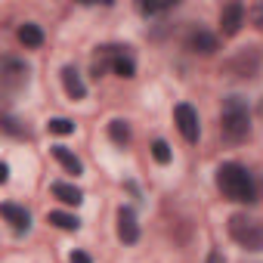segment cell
Returning <instances> with one entry per match:
<instances>
[{"label": "cell", "mask_w": 263, "mask_h": 263, "mask_svg": "<svg viewBox=\"0 0 263 263\" xmlns=\"http://www.w3.org/2000/svg\"><path fill=\"white\" fill-rule=\"evenodd\" d=\"M251 22L263 31V4H254V7H251Z\"/></svg>", "instance_id": "cell-19"}, {"label": "cell", "mask_w": 263, "mask_h": 263, "mask_svg": "<svg viewBox=\"0 0 263 263\" xmlns=\"http://www.w3.org/2000/svg\"><path fill=\"white\" fill-rule=\"evenodd\" d=\"M62 87L68 93V99H84L87 96V87H84V81H81V74H78L74 65H65L62 68Z\"/></svg>", "instance_id": "cell-9"}, {"label": "cell", "mask_w": 263, "mask_h": 263, "mask_svg": "<svg viewBox=\"0 0 263 263\" xmlns=\"http://www.w3.org/2000/svg\"><path fill=\"white\" fill-rule=\"evenodd\" d=\"M47 220H50L53 226L65 229V232H78V229H81V220H78L74 214H65V211H50V214H47Z\"/></svg>", "instance_id": "cell-13"}, {"label": "cell", "mask_w": 263, "mask_h": 263, "mask_svg": "<svg viewBox=\"0 0 263 263\" xmlns=\"http://www.w3.org/2000/svg\"><path fill=\"white\" fill-rule=\"evenodd\" d=\"M241 22H245V7L241 4H226L223 13H220V31L226 37H232V34H238Z\"/></svg>", "instance_id": "cell-7"}, {"label": "cell", "mask_w": 263, "mask_h": 263, "mask_svg": "<svg viewBox=\"0 0 263 263\" xmlns=\"http://www.w3.org/2000/svg\"><path fill=\"white\" fill-rule=\"evenodd\" d=\"M71 263H93V260H90V254H84V251H71Z\"/></svg>", "instance_id": "cell-20"}, {"label": "cell", "mask_w": 263, "mask_h": 263, "mask_svg": "<svg viewBox=\"0 0 263 263\" xmlns=\"http://www.w3.org/2000/svg\"><path fill=\"white\" fill-rule=\"evenodd\" d=\"M53 158H56V161H59V164L68 171V174H74V177H78V174H84V164H81V158H78V155H71L65 146H53Z\"/></svg>", "instance_id": "cell-11"}, {"label": "cell", "mask_w": 263, "mask_h": 263, "mask_svg": "<svg viewBox=\"0 0 263 263\" xmlns=\"http://www.w3.org/2000/svg\"><path fill=\"white\" fill-rule=\"evenodd\" d=\"M19 41L25 44V47H31V50H37L41 44H44V31L34 25V22H25L22 28H19Z\"/></svg>", "instance_id": "cell-14"}, {"label": "cell", "mask_w": 263, "mask_h": 263, "mask_svg": "<svg viewBox=\"0 0 263 263\" xmlns=\"http://www.w3.org/2000/svg\"><path fill=\"white\" fill-rule=\"evenodd\" d=\"M53 195L62 201V204H81L84 201V192L78 189V186H71V183H53Z\"/></svg>", "instance_id": "cell-12"}, {"label": "cell", "mask_w": 263, "mask_h": 263, "mask_svg": "<svg viewBox=\"0 0 263 263\" xmlns=\"http://www.w3.org/2000/svg\"><path fill=\"white\" fill-rule=\"evenodd\" d=\"M0 81H4L7 90H19L28 84V65L16 62V59H7L4 62V74H0Z\"/></svg>", "instance_id": "cell-6"}, {"label": "cell", "mask_w": 263, "mask_h": 263, "mask_svg": "<svg viewBox=\"0 0 263 263\" xmlns=\"http://www.w3.org/2000/svg\"><path fill=\"white\" fill-rule=\"evenodd\" d=\"M220 130L223 137L232 143H241L251 130V118H248V102L241 96H226L223 108H220Z\"/></svg>", "instance_id": "cell-2"}, {"label": "cell", "mask_w": 263, "mask_h": 263, "mask_svg": "<svg viewBox=\"0 0 263 263\" xmlns=\"http://www.w3.org/2000/svg\"><path fill=\"white\" fill-rule=\"evenodd\" d=\"M189 50L201 53V56H211V53H217V37L208 34V31H192L189 34Z\"/></svg>", "instance_id": "cell-10"}, {"label": "cell", "mask_w": 263, "mask_h": 263, "mask_svg": "<svg viewBox=\"0 0 263 263\" xmlns=\"http://www.w3.org/2000/svg\"><path fill=\"white\" fill-rule=\"evenodd\" d=\"M10 180V164H0V183Z\"/></svg>", "instance_id": "cell-21"}, {"label": "cell", "mask_w": 263, "mask_h": 263, "mask_svg": "<svg viewBox=\"0 0 263 263\" xmlns=\"http://www.w3.org/2000/svg\"><path fill=\"white\" fill-rule=\"evenodd\" d=\"M152 158H155L158 164H171V146H167L164 140H155V143H152Z\"/></svg>", "instance_id": "cell-17"}, {"label": "cell", "mask_w": 263, "mask_h": 263, "mask_svg": "<svg viewBox=\"0 0 263 263\" xmlns=\"http://www.w3.org/2000/svg\"><path fill=\"white\" fill-rule=\"evenodd\" d=\"M108 137H111L118 146H127V143H130V127H127L124 121H111V124H108Z\"/></svg>", "instance_id": "cell-15"}, {"label": "cell", "mask_w": 263, "mask_h": 263, "mask_svg": "<svg viewBox=\"0 0 263 263\" xmlns=\"http://www.w3.org/2000/svg\"><path fill=\"white\" fill-rule=\"evenodd\" d=\"M229 235L248 251H263V229H260V223H254V220H248L241 214L229 217Z\"/></svg>", "instance_id": "cell-3"}, {"label": "cell", "mask_w": 263, "mask_h": 263, "mask_svg": "<svg viewBox=\"0 0 263 263\" xmlns=\"http://www.w3.org/2000/svg\"><path fill=\"white\" fill-rule=\"evenodd\" d=\"M174 121H177V127H180V134H183V140L186 143H198V115H195V108L189 105V102H180L177 108H174Z\"/></svg>", "instance_id": "cell-4"}, {"label": "cell", "mask_w": 263, "mask_h": 263, "mask_svg": "<svg viewBox=\"0 0 263 263\" xmlns=\"http://www.w3.org/2000/svg\"><path fill=\"white\" fill-rule=\"evenodd\" d=\"M118 238L124 245H134L140 238V223H137V214L130 208H121L118 211Z\"/></svg>", "instance_id": "cell-5"}, {"label": "cell", "mask_w": 263, "mask_h": 263, "mask_svg": "<svg viewBox=\"0 0 263 263\" xmlns=\"http://www.w3.org/2000/svg\"><path fill=\"white\" fill-rule=\"evenodd\" d=\"M217 189H220L223 198H229V201H238V204L254 201V180H251V174H248L241 164H235V161H229V164H223V167L217 171Z\"/></svg>", "instance_id": "cell-1"}, {"label": "cell", "mask_w": 263, "mask_h": 263, "mask_svg": "<svg viewBox=\"0 0 263 263\" xmlns=\"http://www.w3.org/2000/svg\"><path fill=\"white\" fill-rule=\"evenodd\" d=\"M47 130H50V134H56V137H68V134H74V124L68 118H53L47 124Z\"/></svg>", "instance_id": "cell-16"}, {"label": "cell", "mask_w": 263, "mask_h": 263, "mask_svg": "<svg viewBox=\"0 0 263 263\" xmlns=\"http://www.w3.org/2000/svg\"><path fill=\"white\" fill-rule=\"evenodd\" d=\"M171 7H174V4H161V7H158V4H140V13H143V16H161V13H167Z\"/></svg>", "instance_id": "cell-18"}, {"label": "cell", "mask_w": 263, "mask_h": 263, "mask_svg": "<svg viewBox=\"0 0 263 263\" xmlns=\"http://www.w3.org/2000/svg\"><path fill=\"white\" fill-rule=\"evenodd\" d=\"M0 214H4V220L13 226V232H28L31 229V217H28V211L25 208H19V204H4L0 208Z\"/></svg>", "instance_id": "cell-8"}, {"label": "cell", "mask_w": 263, "mask_h": 263, "mask_svg": "<svg viewBox=\"0 0 263 263\" xmlns=\"http://www.w3.org/2000/svg\"><path fill=\"white\" fill-rule=\"evenodd\" d=\"M208 263H223V254H220V251H211V257H208Z\"/></svg>", "instance_id": "cell-22"}, {"label": "cell", "mask_w": 263, "mask_h": 263, "mask_svg": "<svg viewBox=\"0 0 263 263\" xmlns=\"http://www.w3.org/2000/svg\"><path fill=\"white\" fill-rule=\"evenodd\" d=\"M260 115H263V105H260Z\"/></svg>", "instance_id": "cell-23"}]
</instances>
